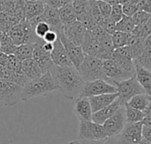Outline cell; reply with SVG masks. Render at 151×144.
Here are the masks:
<instances>
[{"instance_id":"6da1fadb","label":"cell","mask_w":151,"mask_h":144,"mask_svg":"<svg viewBox=\"0 0 151 144\" xmlns=\"http://www.w3.org/2000/svg\"><path fill=\"white\" fill-rule=\"evenodd\" d=\"M50 72L64 97L69 100L79 97L85 81L74 66H53Z\"/></svg>"},{"instance_id":"7a4b0ae2","label":"cell","mask_w":151,"mask_h":144,"mask_svg":"<svg viewBox=\"0 0 151 144\" xmlns=\"http://www.w3.org/2000/svg\"><path fill=\"white\" fill-rule=\"evenodd\" d=\"M56 90H58V85L49 71L36 79L28 81L22 87L21 100L26 102L37 96H47Z\"/></svg>"},{"instance_id":"3957f363","label":"cell","mask_w":151,"mask_h":144,"mask_svg":"<svg viewBox=\"0 0 151 144\" xmlns=\"http://www.w3.org/2000/svg\"><path fill=\"white\" fill-rule=\"evenodd\" d=\"M78 72L84 81H93L96 80H104L107 81L103 70V60L96 57L85 55Z\"/></svg>"},{"instance_id":"277c9868","label":"cell","mask_w":151,"mask_h":144,"mask_svg":"<svg viewBox=\"0 0 151 144\" xmlns=\"http://www.w3.org/2000/svg\"><path fill=\"white\" fill-rule=\"evenodd\" d=\"M112 84L116 87L118 99L122 105H125L133 96L146 93L138 83L135 75L122 81H114Z\"/></svg>"},{"instance_id":"5b68a950","label":"cell","mask_w":151,"mask_h":144,"mask_svg":"<svg viewBox=\"0 0 151 144\" xmlns=\"http://www.w3.org/2000/svg\"><path fill=\"white\" fill-rule=\"evenodd\" d=\"M21 92L22 86L6 80H0V105H15L21 99Z\"/></svg>"},{"instance_id":"8992f818","label":"cell","mask_w":151,"mask_h":144,"mask_svg":"<svg viewBox=\"0 0 151 144\" xmlns=\"http://www.w3.org/2000/svg\"><path fill=\"white\" fill-rule=\"evenodd\" d=\"M105 133L103 125L97 124L92 120L80 121L78 139L82 141H102L105 139Z\"/></svg>"},{"instance_id":"52a82bcc","label":"cell","mask_w":151,"mask_h":144,"mask_svg":"<svg viewBox=\"0 0 151 144\" xmlns=\"http://www.w3.org/2000/svg\"><path fill=\"white\" fill-rule=\"evenodd\" d=\"M112 93H117L116 87L113 84L104 80H96L93 81H85L79 96L88 98L95 96Z\"/></svg>"},{"instance_id":"ba28073f","label":"cell","mask_w":151,"mask_h":144,"mask_svg":"<svg viewBox=\"0 0 151 144\" xmlns=\"http://www.w3.org/2000/svg\"><path fill=\"white\" fill-rule=\"evenodd\" d=\"M126 124H127V120H126L125 105H124L121 106L112 116H111L103 124L106 138L119 135L122 132Z\"/></svg>"},{"instance_id":"9c48e42d","label":"cell","mask_w":151,"mask_h":144,"mask_svg":"<svg viewBox=\"0 0 151 144\" xmlns=\"http://www.w3.org/2000/svg\"><path fill=\"white\" fill-rule=\"evenodd\" d=\"M103 70L107 81L111 84L114 81H122L127 80L134 75V73L127 72L122 69L111 59L103 61Z\"/></svg>"},{"instance_id":"30bf717a","label":"cell","mask_w":151,"mask_h":144,"mask_svg":"<svg viewBox=\"0 0 151 144\" xmlns=\"http://www.w3.org/2000/svg\"><path fill=\"white\" fill-rule=\"evenodd\" d=\"M58 39L61 41L62 44L64 45V47L65 48L67 54L70 58V60L73 64V66L78 70L80 66L81 65L84 58H85V54L81 49V46H78L74 43H73L71 41H69L65 35H64V31L59 32L57 34Z\"/></svg>"},{"instance_id":"8fae6325","label":"cell","mask_w":151,"mask_h":144,"mask_svg":"<svg viewBox=\"0 0 151 144\" xmlns=\"http://www.w3.org/2000/svg\"><path fill=\"white\" fill-rule=\"evenodd\" d=\"M111 60H113L125 71L134 73V58L132 51L128 46L115 49L111 57Z\"/></svg>"},{"instance_id":"7c38bea8","label":"cell","mask_w":151,"mask_h":144,"mask_svg":"<svg viewBox=\"0 0 151 144\" xmlns=\"http://www.w3.org/2000/svg\"><path fill=\"white\" fill-rule=\"evenodd\" d=\"M42 42H43V41L42 39L39 40L38 42H35L32 58L35 61V63L39 66L42 73L43 74V73L49 72L54 65L50 58V53L46 52L42 49Z\"/></svg>"},{"instance_id":"4fadbf2b","label":"cell","mask_w":151,"mask_h":144,"mask_svg":"<svg viewBox=\"0 0 151 144\" xmlns=\"http://www.w3.org/2000/svg\"><path fill=\"white\" fill-rule=\"evenodd\" d=\"M50 58L54 66H73L67 51L61 41L58 39L53 42V49L50 52Z\"/></svg>"},{"instance_id":"5bb4252c","label":"cell","mask_w":151,"mask_h":144,"mask_svg":"<svg viewBox=\"0 0 151 144\" xmlns=\"http://www.w3.org/2000/svg\"><path fill=\"white\" fill-rule=\"evenodd\" d=\"M86 31L87 29L78 20L64 27V35L65 37L78 46H81Z\"/></svg>"},{"instance_id":"9a60e30c","label":"cell","mask_w":151,"mask_h":144,"mask_svg":"<svg viewBox=\"0 0 151 144\" xmlns=\"http://www.w3.org/2000/svg\"><path fill=\"white\" fill-rule=\"evenodd\" d=\"M119 136L127 142L134 143H139L140 141L142 139V122L127 123L126 126L124 127L122 132L119 134Z\"/></svg>"},{"instance_id":"2e32d148","label":"cell","mask_w":151,"mask_h":144,"mask_svg":"<svg viewBox=\"0 0 151 144\" xmlns=\"http://www.w3.org/2000/svg\"><path fill=\"white\" fill-rule=\"evenodd\" d=\"M45 22H47L50 27V30L55 31L57 34L64 31V27L60 21L58 11L56 8H52L48 5H44L43 12L42 13Z\"/></svg>"},{"instance_id":"e0dca14e","label":"cell","mask_w":151,"mask_h":144,"mask_svg":"<svg viewBox=\"0 0 151 144\" xmlns=\"http://www.w3.org/2000/svg\"><path fill=\"white\" fill-rule=\"evenodd\" d=\"M81 49L85 55L98 58L102 52V47L99 42L92 35L90 30H87L83 42L81 44Z\"/></svg>"},{"instance_id":"ac0fdd59","label":"cell","mask_w":151,"mask_h":144,"mask_svg":"<svg viewBox=\"0 0 151 144\" xmlns=\"http://www.w3.org/2000/svg\"><path fill=\"white\" fill-rule=\"evenodd\" d=\"M73 112L76 114L77 118L80 121H87L91 120L92 117V110L90 106V103L88 97H77L75 99Z\"/></svg>"},{"instance_id":"d6986e66","label":"cell","mask_w":151,"mask_h":144,"mask_svg":"<svg viewBox=\"0 0 151 144\" xmlns=\"http://www.w3.org/2000/svg\"><path fill=\"white\" fill-rule=\"evenodd\" d=\"M121 106H124V105H122L120 104L119 99H116L114 102H112L109 105L105 106L104 108L99 110L98 112L92 113L91 120L97 124L103 125L104 123V121L107 120L111 116H112Z\"/></svg>"},{"instance_id":"ffe728a7","label":"cell","mask_w":151,"mask_h":144,"mask_svg":"<svg viewBox=\"0 0 151 144\" xmlns=\"http://www.w3.org/2000/svg\"><path fill=\"white\" fill-rule=\"evenodd\" d=\"M116 99H118V94L112 93V94H104L99 96H95L88 97L90 106L92 112H98L99 110L104 108L105 106L109 105L112 102H114Z\"/></svg>"},{"instance_id":"44dd1931","label":"cell","mask_w":151,"mask_h":144,"mask_svg":"<svg viewBox=\"0 0 151 144\" xmlns=\"http://www.w3.org/2000/svg\"><path fill=\"white\" fill-rule=\"evenodd\" d=\"M150 103V96L146 93H143V94H139V95L133 96L126 104L136 110L142 111L145 114H151Z\"/></svg>"},{"instance_id":"7402d4cb","label":"cell","mask_w":151,"mask_h":144,"mask_svg":"<svg viewBox=\"0 0 151 144\" xmlns=\"http://www.w3.org/2000/svg\"><path fill=\"white\" fill-rule=\"evenodd\" d=\"M134 75L141 85L144 89L146 94L151 95V71L144 67H142L138 65H134Z\"/></svg>"},{"instance_id":"603a6c76","label":"cell","mask_w":151,"mask_h":144,"mask_svg":"<svg viewBox=\"0 0 151 144\" xmlns=\"http://www.w3.org/2000/svg\"><path fill=\"white\" fill-rule=\"evenodd\" d=\"M20 72L28 81L36 79L42 74L33 58L25 59L20 62Z\"/></svg>"},{"instance_id":"cb8c5ba5","label":"cell","mask_w":151,"mask_h":144,"mask_svg":"<svg viewBox=\"0 0 151 144\" xmlns=\"http://www.w3.org/2000/svg\"><path fill=\"white\" fill-rule=\"evenodd\" d=\"M151 35L145 39V45L142 53L134 59V64L151 71Z\"/></svg>"},{"instance_id":"d4e9b609","label":"cell","mask_w":151,"mask_h":144,"mask_svg":"<svg viewBox=\"0 0 151 144\" xmlns=\"http://www.w3.org/2000/svg\"><path fill=\"white\" fill-rule=\"evenodd\" d=\"M58 11L60 21L63 27L70 25L71 23L76 20V15H75V12H74L72 3L65 4L64 5L59 7Z\"/></svg>"},{"instance_id":"484cf974","label":"cell","mask_w":151,"mask_h":144,"mask_svg":"<svg viewBox=\"0 0 151 144\" xmlns=\"http://www.w3.org/2000/svg\"><path fill=\"white\" fill-rule=\"evenodd\" d=\"M45 4L42 0L28 2L26 1L25 5V19H32L43 12Z\"/></svg>"},{"instance_id":"4316f807","label":"cell","mask_w":151,"mask_h":144,"mask_svg":"<svg viewBox=\"0 0 151 144\" xmlns=\"http://www.w3.org/2000/svg\"><path fill=\"white\" fill-rule=\"evenodd\" d=\"M144 45H145V40L130 34L127 46L130 48L134 59L142 53V51L143 50Z\"/></svg>"},{"instance_id":"83f0119b","label":"cell","mask_w":151,"mask_h":144,"mask_svg":"<svg viewBox=\"0 0 151 144\" xmlns=\"http://www.w3.org/2000/svg\"><path fill=\"white\" fill-rule=\"evenodd\" d=\"M34 47H35V42H27V43H22V44L17 45L14 56L19 61L32 58Z\"/></svg>"},{"instance_id":"f1b7e54d","label":"cell","mask_w":151,"mask_h":144,"mask_svg":"<svg viewBox=\"0 0 151 144\" xmlns=\"http://www.w3.org/2000/svg\"><path fill=\"white\" fill-rule=\"evenodd\" d=\"M17 45L13 43L7 33L0 32V51L5 55H14Z\"/></svg>"},{"instance_id":"f546056e","label":"cell","mask_w":151,"mask_h":144,"mask_svg":"<svg viewBox=\"0 0 151 144\" xmlns=\"http://www.w3.org/2000/svg\"><path fill=\"white\" fill-rule=\"evenodd\" d=\"M125 113H126L127 123L142 122V120L144 119V117L146 115H148V114H145L142 111H139V110H136L134 108L128 106L127 104H125Z\"/></svg>"},{"instance_id":"4dcf8cb0","label":"cell","mask_w":151,"mask_h":144,"mask_svg":"<svg viewBox=\"0 0 151 144\" xmlns=\"http://www.w3.org/2000/svg\"><path fill=\"white\" fill-rule=\"evenodd\" d=\"M87 12H88L90 19L96 25L100 26L102 24L104 18L97 8L96 0H89V2L87 4Z\"/></svg>"},{"instance_id":"1f68e13d","label":"cell","mask_w":151,"mask_h":144,"mask_svg":"<svg viewBox=\"0 0 151 144\" xmlns=\"http://www.w3.org/2000/svg\"><path fill=\"white\" fill-rule=\"evenodd\" d=\"M135 25L132 19V17L123 16L122 19L116 23V30L119 32H124L127 34H131L134 28Z\"/></svg>"},{"instance_id":"d6a6232c","label":"cell","mask_w":151,"mask_h":144,"mask_svg":"<svg viewBox=\"0 0 151 144\" xmlns=\"http://www.w3.org/2000/svg\"><path fill=\"white\" fill-rule=\"evenodd\" d=\"M129 35L130 34H127V33L119 32V31H116L114 34H112L111 38H112V43H113L114 49H119V48L127 46Z\"/></svg>"},{"instance_id":"836d02e7","label":"cell","mask_w":151,"mask_h":144,"mask_svg":"<svg viewBox=\"0 0 151 144\" xmlns=\"http://www.w3.org/2000/svg\"><path fill=\"white\" fill-rule=\"evenodd\" d=\"M134 35H136L143 40L151 35V19L145 24L142 26H135L133 32L131 33Z\"/></svg>"},{"instance_id":"e575fe53","label":"cell","mask_w":151,"mask_h":144,"mask_svg":"<svg viewBox=\"0 0 151 144\" xmlns=\"http://www.w3.org/2000/svg\"><path fill=\"white\" fill-rule=\"evenodd\" d=\"M50 30V27L49 24L47 22H45L44 20L38 21L34 27V33H35V36L39 39H42L44 35Z\"/></svg>"},{"instance_id":"d590c367","label":"cell","mask_w":151,"mask_h":144,"mask_svg":"<svg viewBox=\"0 0 151 144\" xmlns=\"http://www.w3.org/2000/svg\"><path fill=\"white\" fill-rule=\"evenodd\" d=\"M151 19V13H148L142 11H137L133 16L132 19L135 26H142L145 24L148 20Z\"/></svg>"},{"instance_id":"8d00e7d4","label":"cell","mask_w":151,"mask_h":144,"mask_svg":"<svg viewBox=\"0 0 151 144\" xmlns=\"http://www.w3.org/2000/svg\"><path fill=\"white\" fill-rule=\"evenodd\" d=\"M124 16L123 13V9H122V5L120 4H115L111 6V14H110V18L115 21L116 23L118 21H119L122 17Z\"/></svg>"},{"instance_id":"74e56055","label":"cell","mask_w":151,"mask_h":144,"mask_svg":"<svg viewBox=\"0 0 151 144\" xmlns=\"http://www.w3.org/2000/svg\"><path fill=\"white\" fill-rule=\"evenodd\" d=\"M96 5H97V8L100 12V13L102 14L103 18L104 19H106V18H109L110 17V14H111V6L102 1V0H96Z\"/></svg>"},{"instance_id":"f35d334b","label":"cell","mask_w":151,"mask_h":144,"mask_svg":"<svg viewBox=\"0 0 151 144\" xmlns=\"http://www.w3.org/2000/svg\"><path fill=\"white\" fill-rule=\"evenodd\" d=\"M100 26L109 35H112V34H114L117 31L116 30V22L113 21L110 17L106 18V19H104V20H103V22H102V24Z\"/></svg>"},{"instance_id":"ab89813d","label":"cell","mask_w":151,"mask_h":144,"mask_svg":"<svg viewBox=\"0 0 151 144\" xmlns=\"http://www.w3.org/2000/svg\"><path fill=\"white\" fill-rule=\"evenodd\" d=\"M122 9H123V13L125 16L127 17H132L137 11V4H134V3H128L127 4L122 5Z\"/></svg>"},{"instance_id":"60d3db41","label":"cell","mask_w":151,"mask_h":144,"mask_svg":"<svg viewBox=\"0 0 151 144\" xmlns=\"http://www.w3.org/2000/svg\"><path fill=\"white\" fill-rule=\"evenodd\" d=\"M137 8L138 11L151 13V0H141L137 4Z\"/></svg>"},{"instance_id":"b9f144b4","label":"cell","mask_w":151,"mask_h":144,"mask_svg":"<svg viewBox=\"0 0 151 144\" xmlns=\"http://www.w3.org/2000/svg\"><path fill=\"white\" fill-rule=\"evenodd\" d=\"M57 39H58V35H57V33H56L55 31H53V30H50V31H48V32L44 35V36L42 37V40L43 42H45L53 43Z\"/></svg>"},{"instance_id":"7bdbcfd3","label":"cell","mask_w":151,"mask_h":144,"mask_svg":"<svg viewBox=\"0 0 151 144\" xmlns=\"http://www.w3.org/2000/svg\"><path fill=\"white\" fill-rule=\"evenodd\" d=\"M42 1L46 5L50 6L52 8H56V9H58L59 7L65 4L63 0H42Z\"/></svg>"},{"instance_id":"ee69618b","label":"cell","mask_w":151,"mask_h":144,"mask_svg":"<svg viewBox=\"0 0 151 144\" xmlns=\"http://www.w3.org/2000/svg\"><path fill=\"white\" fill-rule=\"evenodd\" d=\"M116 141H117V135L113 137L105 138L102 141H96V142L90 141V144H116Z\"/></svg>"},{"instance_id":"f6af8a7d","label":"cell","mask_w":151,"mask_h":144,"mask_svg":"<svg viewBox=\"0 0 151 144\" xmlns=\"http://www.w3.org/2000/svg\"><path fill=\"white\" fill-rule=\"evenodd\" d=\"M142 138L151 142V127L142 126Z\"/></svg>"},{"instance_id":"bcb514c9","label":"cell","mask_w":151,"mask_h":144,"mask_svg":"<svg viewBox=\"0 0 151 144\" xmlns=\"http://www.w3.org/2000/svg\"><path fill=\"white\" fill-rule=\"evenodd\" d=\"M42 49H43L46 52H48V53L50 54V52H51V50H52V49H53V43L43 42H42Z\"/></svg>"},{"instance_id":"7dc6e473","label":"cell","mask_w":151,"mask_h":144,"mask_svg":"<svg viewBox=\"0 0 151 144\" xmlns=\"http://www.w3.org/2000/svg\"><path fill=\"white\" fill-rule=\"evenodd\" d=\"M142 126L151 127V114H148L144 117V119L142 120Z\"/></svg>"},{"instance_id":"c3c4849f","label":"cell","mask_w":151,"mask_h":144,"mask_svg":"<svg viewBox=\"0 0 151 144\" xmlns=\"http://www.w3.org/2000/svg\"><path fill=\"white\" fill-rule=\"evenodd\" d=\"M116 144H138V143H130V142H127L126 140H124L122 137L119 135H117V141H116Z\"/></svg>"},{"instance_id":"681fc988","label":"cell","mask_w":151,"mask_h":144,"mask_svg":"<svg viewBox=\"0 0 151 144\" xmlns=\"http://www.w3.org/2000/svg\"><path fill=\"white\" fill-rule=\"evenodd\" d=\"M6 59H7V55H5L2 51H0V66H4Z\"/></svg>"},{"instance_id":"f907efd6","label":"cell","mask_w":151,"mask_h":144,"mask_svg":"<svg viewBox=\"0 0 151 144\" xmlns=\"http://www.w3.org/2000/svg\"><path fill=\"white\" fill-rule=\"evenodd\" d=\"M65 144H90V141H82V140H76V141H72L69 143H66Z\"/></svg>"},{"instance_id":"816d5d0a","label":"cell","mask_w":151,"mask_h":144,"mask_svg":"<svg viewBox=\"0 0 151 144\" xmlns=\"http://www.w3.org/2000/svg\"><path fill=\"white\" fill-rule=\"evenodd\" d=\"M102 1H104V2H105V3H107V4H109L111 6L115 5V4H119V0H102Z\"/></svg>"},{"instance_id":"f5cc1de1","label":"cell","mask_w":151,"mask_h":144,"mask_svg":"<svg viewBox=\"0 0 151 144\" xmlns=\"http://www.w3.org/2000/svg\"><path fill=\"white\" fill-rule=\"evenodd\" d=\"M138 144H151V142L150 141L146 140V139H144V138H142Z\"/></svg>"},{"instance_id":"db71d44e","label":"cell","mask_w":151,"mask_h":144,"mask_svg":"<svg viewBox=\"0 0 151 144\" xmlns=\"http://www.w3.org/2000/svg\"><path fill=\"white\" fill-rule=\"evenodd\" d=\"M130 2H131V0H119V4H120L121 5L127 4H128V3H130Z\"/></svg>"},{"instance_id":"11a10c76","label":"cell","mask_w":151,"mask_h":144,"mask_svg":"<svg viewBox=\"0 0 151 144\" xmlns=\"http://www.w3.org/2000/svg\"><path fill=\"white\" fill-rule=\"evenodd\" d=\"M63 1H64L65 4H68V3H72L73 2V0H63Z\"/></svg>"},{"instance_id":"9f6ffc18","label":"cell","mask_w":151,"mask_h":144,"mask_svg":"<svg viewBox=\"0 0 151 144\" xmlns=\"http://www.w3.org/2000/svg\"><path fill=\"white\" fill-rule=\"evenodd\" d=\"M26 1H28V2H35V1H39V0H26Z\"/></svg>"}]
</instances>
